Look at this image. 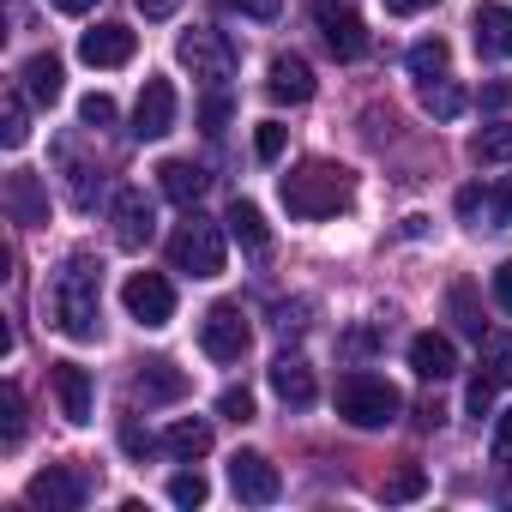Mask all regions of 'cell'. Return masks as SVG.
Instances as JSON below:
<instances>
[{
	"instance_id": "6da1fadb",
	"label": "cell",
	"mask_w": 512,
	"mask_h": 512,
	"mask_svg": "<svg viewBox=\"0 0 512 512\" xmlns=\"http://www.w3.org/2000/svg\"><path fill=\"white\" fill-rule=\"evenodd\" d=\"M43 308H49V326L91 344L103 332V266L91 260V253H73V260H61V272L49 278L43 290Z\"/></svg>"
},
{
	"instance_id": "7a4b0ae2",
	"label": "cell",
	"mask_w": 512,
	"mask_h": 512,
	"mask_svg": "<svg viewBox=\"0 0 512 512\" xmlns=\"http://www.w3.org/2000/svg\"><path fill=\"white\" fill-rule=\"evenodd\" d=\"M278 199H284V211H290V217L320 223V217H338V211L356 199V175H350L344 163L308 157V163H296V169L278 181Z\"/></svg>"
},
{
	"instance_id": "3957f363",
	"label": "cell",
	"mask_w": 512,
	"mask_h": 512,
	"mask_svg": "<svg viewBox=\"0 0 512 512\" xmlns=\"http://www.w3.org/2000/svg\"><path fill=\"white\" fill-rule=\"evenodd\" d=\"M398 410H404V398H398L392 380H380L368 368H356V374L338 380V416L350 428H386V422H398Z\"/></svg>"
},
{
	"instance_id": "277c9868",
	"label": "cell",
	"mask_w": 512,
	"mask_h": 512,
	"mask_svg": "<svg viewBox=\"0 0 512 512\" xmlns=\"http://www.w3.org/2000/svg\"><path fill=\"white\" fill-rule=\"evenodd\" d=\"M169 266L187 272V278H217L223 272V229L211 217H199L193 205H187V217L169 235Z\"/></svg>"
},
{
	"instance_id": "5b68a950",
	"label": "cell",
	"mask_w": 512,
	"mask_h": 512,
	"mask_svg": "<svg viewBox=\"0 0 512 512\" xmlns=\"http://www.w3.org/2000/svg\"><path fill=\"white\" fill-rule=\"evenodd\" d=\"M175 61H181L193 79H205V85H223V79H235V67H241L235 43H229L223 31H181Z\"/></svg>"
},
{
	"instance_id": "8992f818",
	"label": "cell",
	"mask_w": 512,
	"mask_h": 512,
	"mask_svg": "<svg viewBox=\"0 0 512 512\" xmlns=\"http://www.w3.org/2000/svg\"><path fill=\"white\" fill-rule=\"evenodd\" d=\"M314 31L338 61H362L368 55V25L350 0H314Z\"/></svg>"
},
{
	"instance_id": "52a82bcc",
	"label": "cell",
	"mask_w": 512,
	"mask_h": 512,
	"mask_svg": "<svg viewBox=\"0 0 512 512\" xmlns=\"http://www.w3.org/2000/svg\"><path fill=\"white\" fill-rule=\"evenodd\" d=\"M247 344H253V326H247V314H241L235 302H217V308L199 320V350H205L211 362H241Z\"/></svg>"
},
{
	"instance_id": "ba28073f",
	"label": "cell",
	"mask_w": 512,
	"mask_h": 512,
	"mask_svg": "<svg viewBox=\"0 0 512 512\" xmlns=\"http://www.w3.org/2000/svg\"><path fill=\"white\" fill-rule=\"evenodd\" d=\"M121 302H127V314H133L139 326H151V332L175 320V290H169L163 272H133V278L121 284Z\"/></svg>"
},
{
	"instance_id": "9c48e42d",
	"label": "cell",
	"mask_w": 512,
	"mask_h": 512,
	"mask_svg": "<svg viewBox=\"0 0 512 512\" xmlns=\"http://www.w3.org/2000/svg\"><path fill=\"white\" fill-rule=\"evenodd\" d=\"M229 488H235V500H247V506H272V500L284 494V476H278V464H272L266 452H235V458H229Z\"/></svg>"
},
{
	"instance_id": "30bf717a",
	"label": "cell",
	"mask_w": 512,
	"mask_h": 512,
	"mask_svg": "<svg viewBox=\"0 0 512 512\" xmlns=\"http://www.w3.org/2000/svg\"><path fill=\"white\" fill-rule=\"evenodd\" d=\"M85 494H91V482H85L79 470H67V464L37 470V476H31V488H25V500H31V506H49V512H79V506H85Z\"/></svg>"
},
{
	"instance_id": "8fae6325",
	"label": "cell",
	"mask_w": 512,
	"mask_h": 512,
	"mask_svg": "<svg viewBox=\"0 0 512 512\" xmlns=\"http://www.w3.org/2000/svg\"><path fill=\"white\" fill-rule=\"evenodd\" d=\"M470 37H476V55L482 61H512V7L482 0V7L470 13Z\"/></svg>"
},
{
	"instance_id": "7c38bea8",
	"label": "cell",
	"mask_w": 512,
	"mask_h": 512,
	"mask_svg": "<svg viewBox=\"0 0 512 512\" xmlns=\"http://www.w3.org/2000/svg\"><path fill=\"white\" fill-rule=\"evenodd\" d=\"M151 235H157V211H151V199H145L139 187H121V193H115V241H121L127 253H139Z\"/></svg>"
},
{
	"instance_id": "4fadbf2b",
	"label": "cell",
	"mask_w": 512,
	"mask_h": 512,
	"mask_svg": "<svg viewBox=\"0 0 512 512\" xmlns=\"http://www.w3.org/2000/svg\"><path fill=\"white\" fill-rule=\"evenodd\" d=\"M133 49H139V37H133L127 25H97V31L79 37V61H85V67H127Z\"/></svg>"
},
{
	"instance_id": "5bb4252c",
	"label": "cell",
	"mask_w": 512,
	"mask_h": 512,
	"mask_svg": "<svg viewBox=\"0 0 512 512\" xmlns=\"http://www.w3.org/2000/svg\"><path fill=\"white\" fill-rule=\"evenodd\" d=\"M169 127H175V85L169 79H145L139 109H133V133L139 139H163Z\"/></svg>"
},
{
	"instance_id": "9a60e30c",
	"label": "cell",
	"mask_w": 512,
	"mask_h": 512,
	"mask_svg": "<svg viewBox=\"0 0 512 512\" xmlns=\"http://www.w3.org/2000/svg\"><path fill=\"white\" fill-rule=\"evenodd\" d=\"M49 380H55L61 416H67V422H91V410H97V386H91V374H85L79 362H55Z\"/></svg>"
},
{
	"instance_id": "2e32d148",
	"label": "cell",
	"mask_w": 512,
	"mask_h": 512,
	"mask_svg": "<svg viewBox=\"0 0 512 512\" xmlns=\"http://www.w3.org/2000/svg\"><path fill=\"white\" fill-rule=\"evenodd\" d=\"M133 398H139V404H175V398H187V374H181L175 362L151 356V362H139V374H133Z\"/></svg>"
},
{
	"instance_id": "e0dca14e",
	"label": "cell",
	"mask_w": 512,
	"mask_h": 512,
	"mask_svg": "<svg viewBox=\"0 0 512 512\" xmlns=\"http://www.w3.org/2000/svg\"><path fill=\"white\" fill-rule=\"evenodd\" d=\"M7 211H13V223H25V229L49 223V187H43V175H31V169L7 175Z\"/></svg>"
},
{
	"instance_id": "ac0fdd59",
	"label": "cell",
	"mask_w": 512,
	"mask_h": 512,
	"mask_svg": "<svg viewBox=\"0 0 512 512\" xmlns=\"http://www.w3.org/2000/svg\"><path fill=\"white\" fill-rule=\"evenodd\" d=\"M266 91H272V103H308L314 97V67L302 61V55H272V79H266Z\"/></svg>"
},
{
	"instance_id": "d6986e66",
	"label": "cell",
	"mask_w": 512,
	"mask_h": 512,
	"mask_svg": "<svg viewBox=\"0 0 512 512\" xmlns=\"http://www.w3.org/2000/svg\"><path fill=\"white\" fill-rule=\"evenodd\" d=\"M272 392H278L290 410H308V404L320 398V386H314V368H308L302 356H290V350L272 362Z\"/></svg>"
},
{
	"instance_id": "ffe728a7",
	"label": "cell",
	"mask_w": 512,
	"mask_h": 512,
	"mask_svg": "<svg viewBox=\"0 0 512 512\" xmlns=\"http://www.w3.org/2000/svg\"><path fill=\"white\" fill-rule=\"evenodd\" d=\"M410 368H416L422 380H452V374H458V350H452V338H440V332H416V338H410Z\"/></svg>"
},
{
	"instance_id": "44dd1931",
	"label": "cell",
	"mask_w": 512,
	"mask_h": 512,
	"mask_svg": "<svg viewBox=\"0 0 512 512\" xmlns=\"http://www.w3.org/2000/svg\"><path fill=\"white\" fill-rule=\"evenodd\" d=\"M205 181H211V175H205L199 163H187V157H169V163L157 169V187H163V193H169L175 205H199Z\"/></svg>"
},
{
	"instance_id": "7402d4cb",
	"label": "cell",
	"mask_w": 512,
	"mask_h": 512,
	"mask_svg": "<svg viewBox=\"0 0 512 512\" xmlns=\"http://www.w3.org/2000/svg\"><path fill=\"white\" fill-rule=\"evenodd\" d=\"M223 223H229V235H235L247 253H266V247H272V229H266V217H260V205H253V199H235V205L223 211Z\"/></svg>"
},
{
	"instance_id": "603a6c76",
	"label": "cell",
	"mask_w": 512,
	"mask_h": 512,
	"mask_svg": "<svg viewBox=\"0 0 512 512\" xmlns=\"http://www.w3.org/2000/svg\"><path fill=\"white\" fill-rule=\"evenodd\" d=\"M163 452H169V458H181V464L205 458V452H211V422H199V416H181V422L163 434Z\"/></svg>"
},
{
	"instance_id": "cb8c5ba5",
	"label": "cell",
	"mask_w": 512,
	"mask_h": 512,
	"mask_svg": "<svg viewBox=\"0 0 512 512\" xmlns=\"http://www.w3.org/2000/svg\"><path fill=\"white\" fill-rule=\"evenodd\" d=\"M19 79H25V91H31L43 109H49V103H61V79H67V73H61V61H55V55H31Z\"/></svg>"
},
{
	"instance_id": "d4e9b609",
	"label": "cell",
	"mask_w": 512,
	"mask_h": 512,
	"mask_svg": "<svg viewBox=\"0 0 512 512\" xmlns=\"http://www.w3.org/2000/svg\"><path fill=\"white\" fill-rule=\"evenodd\" d=\"M416 97H422V109H428L434 121H458V115H464V91H458L446 73H440V79H422Z\"/></svg>"
},
{
	"instance_id": "484cf974",
	"label": "cell",
	"mask_w": 512,
	"mask_h": 512,
	"mask_svg": "<svg viewBox=\"0 0 512 512\" xmlns=\"http://www.w3.org/2000/svg\"><path fill=\"white\" fill-rule=\"evenodd\" d=\"M482 374L494 386H512V332H482Z\"/></svg>"
},
{
	"instance_id": "4316f807",
	"label": "cell",
	"mask_w": 512,
	"mask_h": 512,
	"mask_svg": "<svg viewBox=\"0 0 512 512\" xmlns=\"http://www.w3.org/2000/svg\"><path fill=\"white\" fill-rule=\"evenodd\" d=\"M470 157L476 163H512V121H494L470 139Z\"/></svg>"
},
{
	"instance_id": "83f0119b",
	"label": "cell",
	"mask_w": 512,
	"mask_h": 512,
	"mask_svg": "<svg viewBox=\"0 0 512 512\" xmlns=\"http://www.w3.org/2000/svg\"><path fill=\"white\" fill-rule=\"evenodd\" d=\"M25 440V392L7 386L0 392V446H19Z\"/></svg>"
},
{
	"instance_id": "f1b7e54d",
	"label": "cell",
	"mask_w": 512,
	"mask_h": 512,
	"mask_svg": "<svg viewBox=\"0 0 512 512\" xmlns=\"http://www.w3.org/2000/svg\"><path fill=\"white\" fill-rule=\"evenodd\" d=\"M61 163H67V181H73V205H79V211H91V205H97V193H103V181L91 187V175H97V169H85V163L73 157V145H61Z\"/></svg>"
},
{
	"instance_id": "f546056e",
	"label": "cell",
	"mask_w": 512,
	"mask_h": 512,
	"mask_svg": "<svg viewBox=\"0 0 512 512\" xmlns=\"http://www.w3.org/2000/svg\"><path fill=\"white\" fill-rule=\"evenodd\" d=\"M31 139V115H25V97L19 91H7V115H0V145L7 151H19Z\"/></svg>"
},
{
	"instance_id": "4dcf8cb0",
	"label": "cell",
	"mask_w": 512,
	"mask_h": 512,
	"mask_svg": "<svg viewBox=\"0 0 512 512\" xmlns=\"http://www.w3.org/2000/svg\"><path fill=\"white\" fill-rule=\"evenodd\" d=\"M410 73H416V79H440V73H446V43H440V37H422V43L410 49Z\"/></svg>"
},
{
	"instance_id": "1f68e13d",
	"label": "cell",
	"mask_w": 512,
	"mask_h": 512,
	"mask_svg": "<svg viewBox=\"0 0 512 512\" xmlns=\"http://www.w3.org/2000/svg\"><path fill=\"white\" fill-rule=\"evenodd\" d=\"M205 494H211V488H205V476H199V470L169 476V500H175V506H205Z\"/></svg>"
},
{
	"instance_id": "d6a6232c",
	"label": "cell",
	"mask_w": 512,
	"mask_h": 512,
	"mask_svg": "<svg viewBox=\"0 0 512 512\" xmlns=\"http://www.w3.org/2000/svg\"><path fill=\"white\" fill-rule=\"evenodd\" d=\"M446 302H452V320H458V332H470V338L482 344V314H476V302H470V290L458 284V290H452Z\"/></svg>"
},
{
	"instance_id": "836d02e7",
	"label": "cell",
	"mask_w": 512,
	"mask_h": 512,
	"mask_svg": "<svg viewBox=\"0 0 512 512\" xmlns=\"http://www.w3.org/2000/svg\"><path fill=\"white\" fill-rule=\"evenodd\" d=\"M217 416H229V422H253V392H247V386H223V392H217Z\"/></svg>"
},
{
	"instance_id": "e575fe53",
	"label": "cell",
	"mask_w": 512,
	"mask_h": 512,
	"mask_svg": "<svg viewBox=\"0 0 512 512\" xmlns=\"http://www.w3.org/2000/svg\"><path fill=\"white\" fill-rule=\"evenodd\" d=\"M253 157H260V163H278L284 157V127L278 121H260V133H253Z\"/></svg>"
},
{
	"instance_id": "d590c367",
	"label": "cell",
	"mask_w": 512,
	"mask_h": 512,
	"mask_svg": "<svg viewBox=\"0 0 512 512\" xmlns=\"http://www.w3.org/2000/svg\"><path fill=\"white\" fill-rule=\"evenodd\" d=\"M422 488H428V476H422L416 464H404V470H398V476L386 482V500H416Z\"/></svg>"
},
{
	"instance_id": "8d00e7d4",
	"label": "cell",
	"mask_w": 512,
	"mask_h": 512,
	"mask_svg": "<svg viewBox=\"0 0 512 512\" xmlns=\"http://www.w3.org/2000/svg\"><path fill=\"white\" fill-rule=\"evenodd\" d=\"M79 121H85V127H109V121H115V97H103V91H91V97L79 103Z\"/></svg>"
},
{
	"instance_id": "74e56055",
	"label": "cell",
	"mask_w": 512,
	"mask_h": 512,
	"mask_svg": "<svg viewBox=\"0 0 512 512\" xmlns=\"http://www.w3.org/2000/svg\"><path fill=\"white\" fill-rule=\"evenodd\" d=\"M494 392H500V386H494L488 374H476L470 392H464V410H470V416H488V410H494Z\"/></svg>"
},
{
	"instance_id": "f35d334b",
	"label": "cell",
	"mask_w": 512,
	"mask_h": 512,
	"mask_svg": "<svg viewBox=\"0 0 512 512\" xmlns=\"http://www.w3.org/2000/svg\"><path fill=\"white\" fill-rule=\"evenodd\" d=\"M488 223H494V229H512V175L488 193Z\"/></svg>"
},
{
	"instance_id": "ab89813d",
	"label": "cell",
	"mask_w": 512,
	"mask_h": 512,
	"mask_svg": "<svg viewBox=\"0 0 512 512\" xmlns=\"http://www.w3.org/2000/svg\"><path fill=\"white\" fill-rule=\"evenodd\" d=\"M223 7L241 13V19H266V25H272V19L284 13V0H223Z\"/></svg>"
},
{
	"instance_id": "60d3db41",
	"label": "cell",
	"mask_w": 512,
	"mask_h": 512,
	"mask_svg": "<svg viewBox=\"0 0 512 512\" xmlns=\"http://www.w3.org/2000/svg\"><path fill=\"white\" fill-rule=\"evenodd\" d=\"M223 121H229V97L217 91V97H205V103H199V127L217 139V133H223Z\"/></svg>"
},
{
	"instance_id": "b9f144b4",
	"label": "cell",
	"mask_w": 512,
	"mask_h": 512,
	"mask_svg": "<svg viewBox=\"0 0 512 512\" xmlns=\"http://www.w3.org/2000/svg\"><path fill=\"white\" fill-rule=\"evenodd\" d=\"M308 314H314V302H308V296H302V302H284V308H278V332H284V338H290V332H302V326H308Z\"/></svg>"
},
{
	"instance_id": "7bdbcfd3",
	"label": "cell",
	"mask_w": 512,
	"mask_h": 512,
	"mask_svg": "<svg viewBox=\"0 0 512 512\" xmlns=\"http://www.w3.org/2000/svg\"><path fill=\"white\" fill-rule=\"evenodd\" d=\"M121 446H127L133 458H151V452H157V440H151L139 422H121Z\"/></svg>"
},
{
	"instance_id": "ee69618b",
	"label": "cell",
	"mask_w": 512,
	"mask_h": 512,
	"mask_svg": "<svg viewBox=\"0 0 512 512\" xmlns=\"http://www.w3.org/2000/svg\"><path fill=\"white\" fill-rule=\"evenodd\" d=\"M482 211H488V193H482V187H464V193H458V217H464V223H476Z\"/></svg>"
},
{
	"instance_id": "f6af8a7d",
	"label": "cell",
	"mask_w": 512,
	"mask_h": 512,
	"mask_svg": "<svg viewBox=\"0 0 512 512\" xmlns=\"http://www.w3.org/2000/svg\"><path fill=\"white\" fill-rule=\"evenodd\" d=\"M494 458H500V464L512 458V410H506V416L494 422Z\"/></svg>"
},
{
	"instance_id": "bcb514c9",
	"label": "cell",
	"mask_w": 512,
	"mask_h": 512,
	"mask_svg": "<svg viewBox=\"0 0 512 512\" xmlns=\"http://www.w3.org/2000/svg\"><path fill=\"white\" fill-rule=\"evenodd\" d=\"M494 302H500V308L512 314V260H506V266L494 272Z\"/></svg>"
},
{
	"instance_id": "7dc6e473",
	"label": "cell",
	"mask_w": 512,
	"mask_h": 512,
	"mask_svg": "<svg viewBox=\"0 0 512 512\" xmlns=\"http://www.w3.org/2000/svg\"><path fill=\"white\" fill-rule=\"evenodd\" d=\"M428 7H434V0H386L392 19H416V13H428Z\"/></svg>"
},
{
	"instance_id": "c3c4849f",
	"label": "cell",
	"mask_w": 512,
	"mask_h": 512,
	"mask_svg": "<svg viewBox=\"0 0 512 512\" xmlns=\"http://www.w3.org/2000/svg\"><path fill=\"white\" fill-rule=\"evenodd\" d=\"M175 7H181V0H139V13H145V19H169Z\"/></svg>"
},
{
	"instance_id": "681fc988",
	"label": "cell",
	"mask_w": 512,
	"mask_h": 512,
	"mask_svg": "<svg viewBox=\"0 0 512 512\" xmlns=\"http://www.w3.org/2000/svg\"><path fill=\"white\" fill-rule=\"evenodd\" d=\"M506 103H512V85H488L482 91V109H506Z\"/></svg>"
},
{
	"instance_id": "f907efd6",
	"label": "cell",
	"mask_w": 512,
	"mask_h": 512,
	"mask_svg": "<svg viewBox=\"0 0 512 512\" xmlns=\"http://www.w3.org/2000/svg\"><path fill=\"white\" fill-rule=\"evenodd\" d=\"M97 0H55V13H67V19H79V13H91Z\"/></svg>"
}]
</instances>
